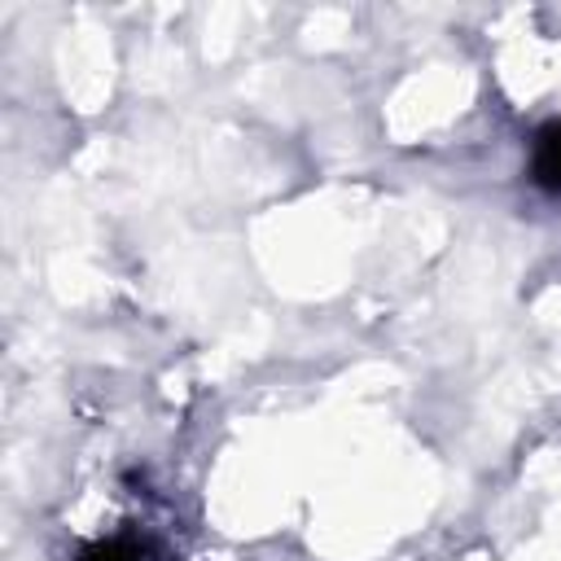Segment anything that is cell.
<instances>
[{
	"mask_svg": "<svg viewBox=\"0 0 561 561\" xmlns=\"http://www.w3.org/2000/svg\"><path fill=\"white\" fill-rule=\"evenodd\" d=\"M530 175L539 188L561 193V123H548L530 149Z\"/></svg>",
	"mask_w": 561,
	"mask_h": 561,
	"instance_id": "1",
	"label": "cell"
},
{
	"mask_svg": "<svg viewBox=\"0 0 561 561\" xmlns=\"http://www.w3.org/2000/svg\"><path fill=\"white\" fill-rule=\"evenodd\" d=\"M75 561H162V557H158V548H153L145 535L123 530V535H110V539L88 543Z\"/></svg>",
	"mask_w": 561,
	"mask_h": 561,
	"instance_id": "2",
	"label": "cell"
}]
</instances>
